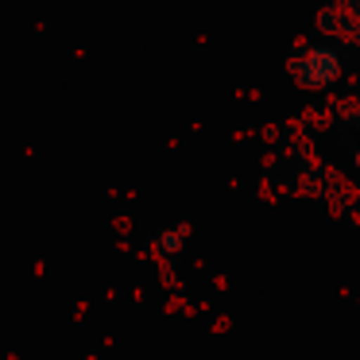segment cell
Segmentation results:
<instances>
[{
    "mask_svg": "<svg viewBox=\"0 0 360 360\" xmlns=\"http://www.w3.org/2000/svg\"><path fill=\"white\" fill-rule=\"evenodd\" d=\"M155 248H159V256H163V259H179L182 248H186V229H182V225L163 229V233L155 236Z\"/></svg>",
    "mask_w": 360,
    "mask_h": 360,
    "instance_id": "6da1fadb",
    "label": "cell"
}]
</instances>
